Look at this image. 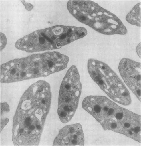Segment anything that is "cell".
I'll return each instance as SVG.
<instances>
[{
  "mask_svg": "<svg viewBox=\"0 0 141 146\" xmlns=\"http://www.w3.org/2000/svg\"><path fill=\"white\" fill-rule=\"evenodd\" d=\"M49 83L33 84L21 97L13 117L12 140L15 146L39 145L51 104Z\"/></svg>",
  "mask_w": 141,
  "mask_h": 146,
  "instance_id": "6da1fadb",
  "label": "cell"
},
{
  "mask_svg": "<svg viewBox=\"0 0 141 146\" xmlns=\"http://www.w3.org/2000/svg\"><path fill=\"white\" fill-rule=\"evenodd\" d=\"M82 105L104 130L121 134L141 143L139 115L119 106L106 97L90 96L83 100Z\"/></svg>",
  "mask_w": 141,
  "mask_h": 146,
  "instance_id": "7a4b0ae2",
  "label": "cell"
},
{
  "mask_svg": "<svg viewBox=\"0 0 141 146\" xmlns=\"http://www.w3.org/2000/svg\"><path fill=\"white\" fill-rule=\"evenodd\" d=\"M69 57L57 52L36 54L2 64L1 82L9 83L42 77L67 68Z\"/></svg>",
  "mask_w": 141,
  "mask_h": 146,
  "instance_id": "3957f363",
  "label": "cell"
},
{
  "mask_svg": "<svg viewBox=\"0 0 141 146\" xmlns=\"http://www.w3.org/2000/svg\"><path fill=\"white\" fill-rule=\"evenodd\" d=\"M84 28L57 25L35 31L16 42L17 49L27 52L59 49L87 35Z\"/></svg>",
  "mask_w": 141,
  "mask_h": 146,
  "instance_id": "277c9868",
  "label": "cell"
},
{
  "mask_svg": "<svg viewBox=\"0 0 141 146\" xmlns=\"http://www.w3.org/2000/svg\"><path fill=\"white\" fill-rule=\"evenodd\" d=\"M69 12L80 22L105 35H125L127 29L118 17L90 1H70Z\"/></svg>",
  "mask_w": 141,
  "mask_h": 146,
  "instance_id": "5b68a950",
  "label": "cell"
},
{
  "mask_svg": "<svg viewBox=\"0 0 141 146\" xmlns=\"http://www.w3.org/2000/svg\"><path fill=\"white\" fill-rule=\"evenodd\" d=\"M87 66L92 79L111 99L124 105L131 104V98L127 88L108 65L97 60L90 59Z\"/></svg>",
  "mask_w": 141,
  "mask_h": 146,
  "instance_id": "8992f818",
  "label": "cell"
},
{
  "mask_svg": "<svg viewBox=\"0 0 141 146\" xmlns=\"http://www.w3.org/2000/svg\"><path fill=\"white\" fill-rule=\"evenodd\" d=\"M82 90L79 73L77 67L73 65L67 72L60 88L58 113L62 123H67L74 115Z\"/></svg>",
  "mask_w": 141,
  "mask_h": 146,
  "instance_id": "52a82bcc",
  "label": "cell"
},
{
  "mask_svg": "<svg viewBox=\"0 0 141 146\" xmlns=\"http://www.w3.org/2000/svg\"><path fill=\"white\" fill-rule=\"evenodd\" d=\"M119 70L128 87L141 101V64L124 58L119 63Z\"/></svg>",
  "mask_w": 141,
  "mask_h": 146,
  "instance_id": "ba28073f",
  "label": "cell"
},
{
  "mask_svg": "<svg viewBox=\"0 0 141 146\" xmlns=\"http://www.w3.org/2000/svg\"><path fill=\"white\" fill-rule=\"evenodd\" d=\"M84 137L82 125L76 123L66 126L59 131L54 146L84 145Z\"/></svg>",
  "mask_w": 141,
  "mask_h": 146,
  "instance_id": "9c48e42d",
  "label": "cell"
},
{
  "mask_svg": "<svg viewBox=\"0 0 141 146\" xmlns=\"http://www.w3.org/2000/svg\"><path fill=\"white\" fill-rule=\"evenodd\" d=\"M126 20L130 24L140 27L141 26V4H136L126 17Z\"/></svg>",
  "mask_w": 141,
  "mask_h": 146,
  "instance_id": "30bf717a",
  "label": "cell"
},
{
  "mask_svg": "<svg viewBox=\"0 0 141 146\" xmlns=\"http://www.w3.org/2000/svg\"><path fill=\"white\" fill-rule=\"evenodd\" d=\"M7 43L6 38L4 35L2 37V35H1V50L4 49Z\"/></svg>",
  "mask_w": 141,
  "mask_h": 146,
  "instance_id": "8fae6325",
  "label": "cell"
},
{
  "mask_svg": "<svg viewBox=\"0 0 141 146\" xmlns=\"http://www.w3.org/2000/svg\"><path fill=\"white\" fill-rule=\"evenodd\" d=\"M141 48H140V44L138 45L137 48H136V51H137L138 55L140 57L141 55Z\"/></svg>",
  "mask_w": 141,
  "mask_h": 146,
  "instance_id": "7c38bea8",
  "label": "cell"
}]
</instances>
